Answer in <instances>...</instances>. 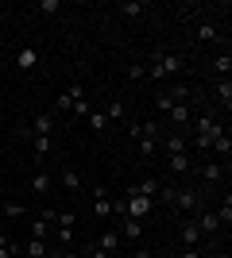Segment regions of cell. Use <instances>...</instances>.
I'll list each match as a JSON object with an SVG mask.
<instances>
[{"instance_id":"cell-1","label":"cell","mask_w":232,"mask_h":258,"mask_svg":"<svg viewBox=\"0 0 232 258\" xmlns=\"http://www.w3.org/2000/svg\"><path fill=\"white\" fill-rule=\"evenodd\" d=\"M182 70H186V58L182 54H166V50L151 54V62H147V77L151 81H166V77L182 74Z\"/></svg>"},{"instance_id":"cell-2","label":"cell","mask_w":232,"mask_h":258,"mask_svg":"<svg viewBox=\"0 0 232 258\" xmlns=\"http://www.w3.org/2000/svg\"><path fill=\"white\" fill-rule=\"evenodd\" d=\"M170 205H174L182 216H194L205 201H201V193L194 189V185H182V189H174V201H170Z\"/></svg>"},{"instance_id":"cell-3","label":"cell","mask_w":232,"mask_h":258,"mask_svg":"<svg viewBox=\"0 0 232 258\" xmlns=\"http://www.w3.org/2000/svg\"><path fill=\"white\" fill-rule=\"evenodd\" d=\"M151 208H155V201L140 197L132 185H128V193H124V212H128V220H147V216H151Z\"/></svg>"},{"instance_id":"cell-4","label":"cell","mask_w":232,"mask_h":258,"mask_svg":"<svg viewBox=\"0 0 232 258\" xmlns=\"http://www.w3.org/2000/svg\"><path fill=\"white\" fill-rule=\"evenodd\" d=\"M194 39H198V43H221L224 50H228V39H224V31L217 27V23H209V20H201V23H198Z\"/></svg>"},{"instance_id":"cell-5","label":"cell","mask_w":232,"mask_h":258,"mask_svg":"<svg viewBox=\"0 0 232 258\" xmlns=\"http://www.w3.org/2000/svg\"><path fill=\"white\" fill-rule=\"evenodd\" d=\"M23 254H27V258H58L62 250H58V247H51V239H27Z\"/></svg>"},{"instance_id":"cell-6","label":"cell","mask_w":232,"mask_h":258,"mask_svg":"<svg viewBox=\"0 0 232 258\" xmlns=\"http://www.w3.org/2000/svg\"><path fill=\"white\" fill-rule=\"evenodd\" d=\"M97 247L105 250L109 258H116V254H120V247H124L120 231H116V227H105V231H101V239H97Z\"/></svg>"},{"instance_id":"cell-7","label":"cell","mask_w":232,"mask_h":258,"mask_svg":"<svg viewBox=\"0 0 232 258\" xmlns=\"http://www.w3.org/2000/svg\"><path fill=\"white\" fill-rule=\"evenodd\" d=\"M12 62H16L20 74H31L35 66H39V50H35V46H20V50L12 54Z\"/></svg>"},{"instance_id":"cell-8","label":"cell","mask_w":232,"mask_h":258,"mask_svg":"<svg viewBox=\"0 0 232 258\" xmlns=\"http://www.w3.org/2000/svg\"><path fill=\"white\" fill-rule=\"evenodd\" d=\"M194 224H198V231H201V235H217V231H221V224H217L213 208H205V205H201L198 212H194Z\"/></svg>"},{"instance_id":"cell-9","label":"cell","mask_w":232,"mask_h":258,"mask_svg":"<svg viewBox=\"0 0 232 258\" xmlns=\"http://www.w3.org/2000/svg\"><path fill=\"white\" fill-rule=\"evenodd\" d=\"M159 151H163V154H190V139L182 135V131H174V135L159 139Z\"/></svg>"},{"instance_id":"cell-10","label":"cell","mask_w":232,"mask_h":258,"mask_svg":"<svg viewBox=\"0 0 232 258\" xmlns=\"http://www.w3.org/2000/svg\"><path fill=\"white\" fill-rule=\"evenodd\" d=\"M194 170H198L209 185H221V181H224V173H228V166H221V162H201V166H194Z\"/></svg>"},{"instance_id":"cell-11","label":"cell","mask_w":232,"mask_h":258,"mask_svg":"<svg viewBox=\"0 0 232 258\" xmlns=\"http://www.w3.org/2000/svg\"><path fill=\"white\" fill-rule=\"evenodd\" d=\"M93 216H97L101 224H105V220H112V201H109V189H97V193H93Z\"/></svg>"},{"instance_id":"cell-12","label":"cell","mask_w":232,"mask_h":258,"mask_svg":"<svg viewBox=\"0 0 232 258\" xmlns=\"http://www.w3.org/2000/svg\"><path fill=\"white\" fill-rule=\"evenodd\" d=\"M120 239L124 243H140V239H144V220H128V216H124L120 220Z\"/></svg>"},{"instance_id":"cell-13","label":"cell","mask_w":232,"mask_h":258,"mask_svg":"<svg viewBox=\"0 0 232 258\" xmlns=\"http://www.w3.org/2000/svg\"><path fill=\"white\" fill-rule=\"evenodd\" d=\"M58 127V119H55V112H39V116L31 119V135H51V131Z\"/></svg>"},{"instance_id":"cell-14","label":"cell","mask_w":232,"mask_h":258,"mask_svg":"<svg viewBox=\"0 0 232 258\" xmlns=\"http://www.w3.org/2000/svg\"><path fill=\"white\" fill-rule=\"evenodd\" d=\"M166 119H170V123L182 131V127H190V119H194V108H190V104H174L170 112H166Z\"/></svg>"},{"instance_id":"cell-15","label":"cell","mask_w":232,"mask_h":258,"mask_svg":"<svg viewBox=\"0 0 232 258\" xmlns=\"http://www.w3.org/2000/svg\"><path fill=\"white\" fill-rule=\"evenodd\" d=\"M178 235H182V247H201V231H198V224H194V216H190L186 224H182V231H178Z\"/></svg>"},{"instance_id":"cell-16","label":"cell","mask_w":232,"mask_h":258,"mask_svg":"<svg viewBox=\"0 0 232 258\" xmlns=\"http://www.w3.org/2000/svg\"><path fill=\"white\" fill-rule=\"evenodd\" d=\"M213 216H217V224H221L224 231L232 227V193H224V197H221V205L213 208Z\"/></svg>"},{"instance_id":"cell-17","label":"cell","mask_w":232,"mask_h":258,"mask_svg":"<svg viewBox=\"0 0 232 258\" xmlns=\"http://www.w3.org/2000/svg\"><path fill=\"white\" fill-rule=\"evenodd\" d=\"M27 185H31V193L47 197V193H51V189H55V177H51V173H47V170H39V173H31V181H27Z\"/></svg>"},{"instance_id":"cell-18","label":"cell","mask_w":232,"mask_h":258,"mask_svg":"<svg viewBox=\"0 0 232 258\" xmlns=\"http://www.w3.org/2000/svg\"><path fill=\"white\" fill-rule=\"evenodd\" d=\"M132 189H135L140 197H147V201H155V197H159V189H163V181H159V177H140Z\"/></svg>"},{"instance_id":"cell-19","label":"cell","mask_w":232,"mask_h":258,"mask_svg":"<svg viewBox=\"0 0 232 258\" xmlns=\"http://www.w3.org/2000/svg\"><path fill=\"white\" fill-rule=\"evenodd\" d=\"M166 97L174 100V104H186V100H194V89H190L186 81H174V85L166 89Z\"/></svg>"},{"instance_id":"cell-20","label":"cell","mask_w":232,"mask_h":258,"mask_svg":"<svg viewBox=\"0 0 232 258\" xmlns=\"http://www.w3.org/2000/svg\"><path fill=\"white\" fill-rule=\"evenodd\" d=\"M166 166L174 173H190L194 170V154H166Z\"/></svg>"},{"instance_id":"cell-21","label":"cell","mask_w":232,"mask_h":258,"mask_svg":"<svg viewBox=\"0 0 232 258\" xmlns=\"http://www.w3.org/2000/svg\"><path fill=\"white\" fill-rule=\"evenodd\" d=\"M135 139H140V154H144V158H155V154H159V139H163V135H144V131H140Z\"/></svg>"},{"instance_id":"cell-22","label":"cell","mask_w":232,"mask_h":258,"mask_svg":"<svg viewBox=\"0 0 232 258\" xmlns=\"http://www.w3.org/2000/svg\"><path fill=\"white\" fill-rule=\"evenodd\" d=\"M51 147H55L51 135H31V151H35V158H39V166H43V158L51 154Z\"/></svg>"},{"instance_id":"cell-23","label":"cell","mask_w":232,"mask_h":258,"mask_svg":"<svg viewBox=\"0 0 232 258\" xmlns=\"http://www.w3.org/2000/svg\"><path fill=\"white\" fill-rule=\"evenodd\" d=\"M217 100H221L224 112L232 108V77H221V81H217Z\"/></svg>"},{"instance_id":"cell-24","label":"cell","mask_w":232,"mask_h":258,"mask_svg":"<svg viewBox=\"0 0 232 258\" xmlns=\"http://www.w3.org/2000/svg\"><path fill=\"white\" fill-rule=\"evenodd\" d=\"M89 127H93V131H109L112 127V123H109V116H105V108H93V112H89Z\"/></svg>"},{"instance_id":"cell-25","label":"cell","mask_w":232,"mask_h":258,"mask_svg":"<svg viewBox=\"0 0 232 258\" xmlns=\"http://www.w3.org/2000/svg\"><path fill=\"white\" fill-rule=\"evenodd\" d=\"M213 74H221V77L232 74V54H228V50H221L217 58H213Z\"/></svg>"},{"instance_id":"cell-26","label":"cell","mask_w":232,"mask_h":258,"mask_svg":"<svg viewBox=\"0 0 232 258\" xmlns=\"http://www.w3.org/2000/svg\"><path fill=\"white\" fill-rule=\"evenodd\" d=\"M209 151H217V154H221L224 162H228V154H232V135H228V131H224V135H217V139H213V147H209Z\"/></svg>"},{"instance_id":"cell-27","label":"cell","mask_w":232,"mask_h":258,"mask_svg":"<svg viewBox=\"0 0 232 258\" xmlns=\"http://www.w3.org/2000/svg\"><path fill=\"white\" fill-rule=\"evenodd\" d=\"M62 185H66L70 193H81V185H85V181H81V173H77V170L66 166V170H62Z\"/></svg>"},{"instance_id":"cell-28","label":"cell","mask_w":232,"mask_h":258,"mask_svg":"<svg viewBox=\"0 0 232 258\" xmlns=\"http://www.w3.org/2000/svg\"><path fill=\"white\" fill-rule=\"evenodd\" d=\"M55 235V224H47V220H39L35 216V224H31V239H51Z\"/></svg>"},{"instance_id":"cell-29","label":"cell","mask_w":232,"mask_h":258,"mask_svg":"<svg viewBox=\"0 0 232 258\" xmlns=\"http://www.w3.org/2000/svg\"><path fill=\"white\" fill-rule=\"evenodd\" d=\"M147 8H151V4H144V0H135V4H120V12L128 16V20H140Z\"/></svg>"},{"instance_id":"cell-30","label":"cell","mask_w":232,"mask_h":258,"mask_svg":"<svg viewBox=\"0 0 232 258\" xmlns=\"http://www.w3.org/2000/svg\"><path fill=\"white\" fill-rule=\"evenodd\" d=\"M105 116H109V123H120L124 119V104L120 100H109V104H105Z\"/></svg>"},{"instance_id":"cell-31","label":"cell","mask_w":232,"mask_h":258,"mask_svg":"<svg viewBox=\"0 0 232 258\" xmlns=\"http://www.w3.org/2000/svg\"><path fill=\"white\" fill-rule=\"evenodd\" d=\"M0 212L8 216V220H20V216H23V212H27V208H23V205H20V201H8V205L0 208Z\"/></svg>"},{"instance_id":"cell-32","label":"cell","mask_w":232,"mask_h":258,"mask_svg":"<svg viewBox=\"0 0 232 258\" xmlns=\"http://www.w3.org/2000/svg\"><path fill=\"white\" fill-rule=\"evenodd\" d=\"M55 227H66V231H74V227H77V216H74V212H58Z\"/></svg>"},{"instance_id":"cell-33","label":"cell","mask_w":232,"mask_h":258,"mask_svg":"<svg viewBox=\"0 0 232 258\" xmlns=\"http://www.w3.org/2000/svg\"><path fill=\"white\" fill-rule=\"evenodd\" d=\"M39 12H43V16H55V12H62V0H39Z\"/></svg>"},{"instance_id":"cell-34","label":"cell","mask_w":232,"mask_h":258,"mask_svg":"<svg viewBox=\"0 0 232 258\" xmlns=\"http://www.w3.org/2000/svg\"><path fill=\"white\" fill-rule=\"evenodd\" d=\"M155 108H159V112H163V116H166V112L174 108V100H170V97H166V93H163V89H159V97H155Z\"/></svg>"},{"instance_id":"cell-35","label":"cell","mask_w":232,"mask_h":258,"mask_svg":"<svg viewBox=\"0 0 232 258\" xmlns=\"http://www.w3.org/2000/svg\"><path fill=\"white\" fill-rule=\"evenodd\" d=\"M70 112H74V116H89V112H93V104L81 97V100H74V104H70Z\"/></svg>"},{"instance_id":"cell-36","label":"cell","mask_w":232,"mask_h":258,"mask_svg":"<svg viewBox=\"0 0 232 258\" xmlns=\"http://www.w3.org/2000/svg\"><path fill=\"white\" fill-rule=\"evenodd\" d=\"M128 77H132V81H144V77H147V66L132 62V66H128Z\"/></svg>"},{"instance_id":"cell-37","label":"cell","mask_w":232,"mask_h":258,"mask_svg":"<svg viewBox=\"0 0 232 258\" xmlns=\"http://www.w3.org/2000/svg\"><path fill=\"white\" fill-rule=\"evenodd\" d=\"M174 189H178V185H163V189H159V197H155V201H163V205H170V201H174Z\"/></svg>"},{"instance_id":"cell-38","label":"cell","mask_w":232,"mask_h":258,"mask_svg":"<svg viewBox=\"0 0 232 258\" xmlns=\"http://www.w3.org/2000/svg\"><path fill=\"white\" fill-rule=\"evenodd\" d=\"M194 147H198V151H209L213 139H209V135H194Z\"/></svg>"},{"instance_id":"cell-39","label":"cell","mask_w":232,"mask_h":258,"mask_svg":"<svg viewBox=\"0 0 232 258\" xmlns=\"http://www.w3.org/2000/svg\"><path fill=\"white\" fill-rule=\"evenodd\" d=\"M178 258H205V254H201V247H182V254H178Z\"/></svg>"},{"instance_id":"cell-40","label":"cell","mask_w":232,"mask_h":258,"mask_svg":"<svg viewBox=\"0 0 232 258\" xmlns=\"http://www.w3.org/2000/svg\"><path fill=\"white\" fill-rule=\"evenodd\" d=\"M39 220H47V224H55V220H58V208H43V212H39Z\"/></svg>"},{"instance_id":"cell-41","label":"cell","mask_w":232,"mask_h":258,"mask_svg":"<svg viewBox=\"0 0 232 258\" xmlns=\"http://www.w3.org/2000/svg\"><path fill=\"white\" fill-rule=\"evenodd\" d=\"M151 254H155V250H144V247H140V250H135L132 258H151Z\"/></svg>"},{"instance_id":"cell-42","label":"cell","mask_w":232,"mask_h":258,"mask_svg":"<svg viewBox=\"0 0 232 258\" xmlns=\"http://www.w3.org/2000/svg\"><path fill=\"white\" fill-rule=\"evenodd\" d=\"M58 258H81V254H77V250H70V247H66V250H62V254H58Z\"/></svg>"},{"instance_id":"cell-43","label":"cell","mask_w":232,"mask_h":258,"mask_svg":"<svg viewBox=\"0 0 232 258\" xmlns=\"http://www.w3.org/2000/svg\"><path fill=\"white\" fill-rule=\"evenodd\" d=\"M0 247H12V239H8V231H0Z\"/></svg>"},{"instance_id":"cell-44","label":"cell","mask_w":232,"mask_h":258,"mask_svg":"<svg viewBox=\"0 0 232 258\" xmlns=\"http://www.w3.org/2000/svg\"><path fill=\"white\" fill-rule=\"evenodd\" d=\"M209 258H232V254H228V250H213Z\"/></svg>"},{"instance_id":"cell-45","label":"cell","mask_w":232,"mask_h":258,"mask_svg":"<svg viewBox=\"0 0 232 258\" xmlns=\"http://www.w3.org/2000/svg\"><path fill=\"white\" fill-rule=\"evenodd\" d=\"M12 250L16 247H0V258H12Z\"/></svg>"},{"instance_id":"cell-46","label":"cell","mask_w":232,"mask_h":258,"mask_svg":"<svg viewBox=\"0 0 232 258\" xmlns=\"http://www.w3.org/2000/svg\"><path fill=\"white\" fill-rule=\"evenodd\" d=\"M12 258H27V254H23V250H20V247H16V250H12Z\"/></svg>"},{"instance_id":"cell-47","label":"cell","mask_w":232,"mask_h":258,"mask_svg":"<svg viewBox=\"0 0 232 258\" xmlns=\"http://www.w3.org/2000/svg\"><path fill=\"white\" fill-rule=\"evenodd\" d=\"M151 258H170V254H166V250H155V254Z\"/></svg>"}]
</instances>
